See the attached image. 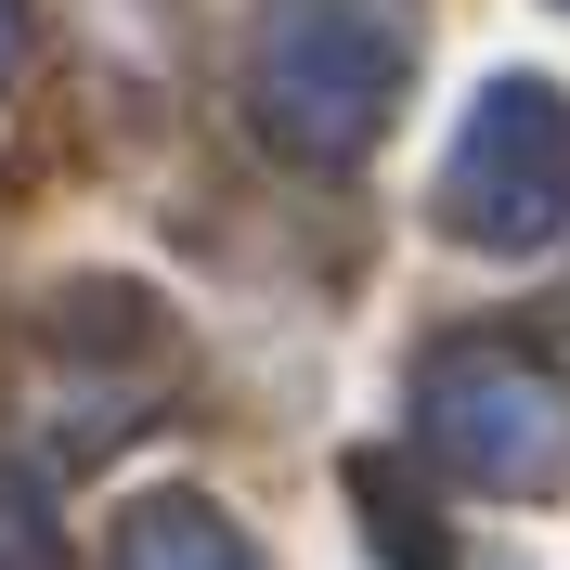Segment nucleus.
<instances>
[{"instance_id": "f257e3e1", "label": "nucleus", "mask_w": 570, "mask_h": 570, "mask_svg": "<svg viewBox=\"0 0 570 570\" xmlns=\"http://www.w3.org/2000/svg\"><path fill=\"white\" fill-rule=\"evenodd\" d=\"M441 220L480 234V247H544L570 220V105L544 78H505L480 91V117L441 156Z\"/></svg>"}, {"instance_id": "f03ea898", "label": "nucleus", "mask_w": 570, "mask_h": 570, "mask_svg": "<svg viewBox=\"0 0 570 570\" xmlns=\"http://www.w3.org/2000/svg\"><path fill=\"white\" fill-rule=\"evenodd\" d=\"M259 91H273V117L312 156H351L376 130V105L402 91V39L363 0H285L273 39H259Z\"/></svg>"}, {"instance_id": "7ed1b4c3", "label": "nucleus", "mask_w": 570, "mask_h": 570, "mask_svg": "<svg viewBox=\"0 0 570 570\" xmlns=\"http://www.w3.org/2000/svg\"><path fill=\"white\" fill-rule=\"evenodd\" d=\"M428 428H441V454L466 480H493V493H558L570 480V402L544 390L532 363L505 351H454L428 376Z\"/></svg>"}, {"instance_id": "20e7f679", "label": "nucleus", "mask_w": 570, "mask_h": 570, "mask_svg": "<svg viewBox=\"0 0 570 570\" xmlns=\"http://www.w3.org/2000/svg\"><path fill=\"white\" fill-rule=\"evenodd\" d=\"M117 570H259V544L220 505H142L130 532H117Z\"/></svg>"}, {"instance_id": "39448f33", "label": "nucleus", "mask_w": 570, "mask_h": 570, "mask_svg": "<svg viewBox=\"0 0 570 570\" xmlns=\"http://www.w3.org/2000/svg\"><path fill=\"white\" fill-rule=\"evenodd\" d=\"M0 52H13V13H0Z\"/></svg>"}]
</instances>
